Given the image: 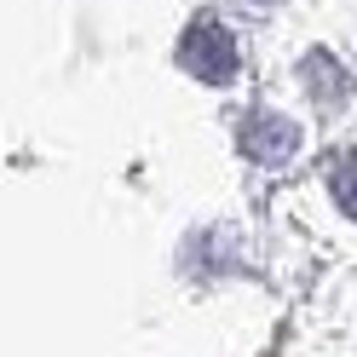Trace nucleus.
<instances>
[{
	"instance_id": "obj_1",
	"label": "nucleus",
	"mask_w": 357,
	"mask_h": 357,
	"mask_svg": "<svg viewBox=\"0 0 357 357\" xmlns=\"http://www.w3.org/2000/svg\"><path fill=\"white\" fill-rule=\"evenodd\" d=\"M185 63H190L202 81L219 86V81L236 75V47H231V35L219 29V24H196V29L185 35Z\"/></svg>"
},
{
	"instance_id": "obj_3",
	"label": "nucleus",
	"mask_w": 357,
	"mask_h": 357,
	"mask_svg": "<svg viewBox=\"0 0 357 357\" xmlns=\"http://www.w3.org/2000/svg\"><path fill=\"white\" fill-rule=\"evenodd\" d=\"M334 190H340L346 213H357V162H340V167H334Z\"/></svg>"
},
{
	"instance_id": "obj_2",
	"label": "nucleus",
	"mask_w": 357,
	"mask_h": 357,
	"mask_svg": "<svg viewBox=\"0 0 357 357\" xmlns=\"http://www.w3.org/2000/svg\"><path fill=\"white\" fill-rule=\"evenodd\" d=\"M288 144H294V127H288V121H277V116L248 121V150L259 155V162H282Z\"/></svg>"
}]
</instances>
